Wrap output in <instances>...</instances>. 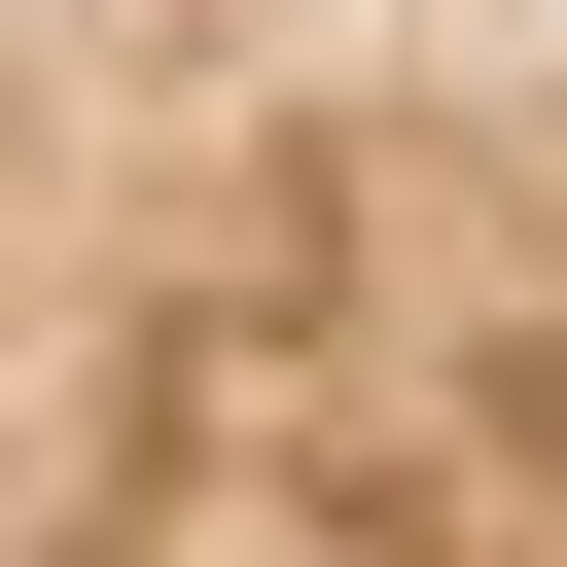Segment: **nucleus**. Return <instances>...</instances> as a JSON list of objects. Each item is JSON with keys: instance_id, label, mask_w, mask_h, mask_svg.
<instances>
[{"instance_id": "f257e3e1", "label": "nucleus", "mask_w": 567, "mask_h": 567, "mask_svg": "<svg viewBox=\"0 0 567 567\" xmlns=\"http://www.w3.org/2000/svg\"><path fill=\"white\" fill-rule=\"evenodd\" d=\"M0 567H567V0H0Z\"/></svg>"}]
</instances>
